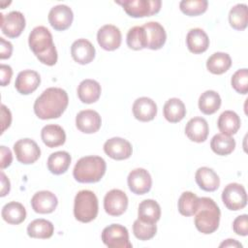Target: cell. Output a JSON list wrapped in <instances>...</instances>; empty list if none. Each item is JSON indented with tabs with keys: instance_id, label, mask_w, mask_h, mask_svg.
<instances>
[{
	"instance_id": "1",
	"label": "cell",
	"mask_w": 248,
	"mask_h": 248,
	"mask_svg": "<svg viewBox=\"0 0 248 248\" xmlns=\"http://www.w3.org/2000/svg\"><path fill=\"white\" fill-rule=\"evenodd\" d=\"M69 104L67 92L59 87L46 88L34 103L35 114L43 120L60 117Z\"/></svg>"
},
{
	"instance_id": "2",
	"label": "cell",
	"mask_w": 248,
	"mask_h": 248,
	"mask_svg": "<svg viewBox=\"0 0 248 248\" xmlns=\"http://www.w3.org/2000/svg\"><path fill=\"white\" fill-rule=\"evenodd\" d=\"M29 47L39 61L47 66H53L57 62V50L53 44L52 35L45 26L35 27L29 34Z\"/></svg>"
},
{
	"instance_id": "3",
	"label": "cell",
	"mask_w": 248,
	"mask_h": 248,
	"mask_svg": "<svg viewBox=\"0 0 248 248\" xmlns=\"http://www.w3.org/2000/svg\"><path fill=\"white\" fill-rule=\"evenodd\" d=\"M221 211L217 203L210 198H200V205L195 213V226L203 234L214 232L220 223Z\"/></svg>"
},
{
	"instance_id": "4",
	"label": "cell",
	"mask_w": 248,
	"mask_h": 248,
	"mask_svg": "<svg viewBox=\"0 0 248 248\" xmlns=\"http://www.w3.org/2000/svg\"><path fill=\"white\" fill-rule=\"evenodd\" d=\"M107 170L106 161L100 156L81 157L76 164L73 175L80 183H95L101 180Z\"/></svg>"
},
{
	"instance_id": "5",
	"label": "cell",
	"mask_w": 248,
	"mask_h": 248,
	"mask_svg": "<svg viewBox=\"0 0 248 248\" xmlns=\"http://www.w3.org/2000/svg\"><path fill=\"white\" fill-rule=\"evenodd\" d=\"M99 205L96 195L90 190H81L75 197L74 215L81 223H89L98 215Z\"/></svg>"
},
{
	"instance_id": "6",
	"label": "cell",
	"mask_w": 248,
	"mask_h": 248,
	"mask_svg": "<svg viewBox=\"0 0 248 248\" xmlns=\"http://www.w3.org/2000/svg\"><path fill=\"white\" fill-rule=\"evenodd\" d=\"M122 6L126 14L132 17H144L156 15L160 12L161 0H124L115 1Z\"/></svg>"
},
{
	"instance_id": "7",
	"label": "cell",
	"mask_w": 248,
	"mask_h": 248,
	"mask_svg": "<svg viewBox=\"0 0 248 248\" xmlns=\"http://www.w3.org/2000/svg\"><path fill=\"white\" fill-rule=\"evenodd\" d=\"M102 240L109 248H131L128 230L120 224H111L102 232Z\"/></svg>"
},
{
	"instance_id": "8",
	"label": "cell",
	"mask_w": 248,
	"mask_h": 248,
	"mask_svg": "<svg viewBox=\"0 0 248 248\" xmlns=\"http://www.w3.org/2000/svg\"><path fill=\"white\" fill-rule=\"evenodd\" d=\"M222 201L230 210H240L247 204V194L245 188L239 183L228 184L222 192Z\"/></svg>"
},
{
	"instance_id": "9",
	"label": "cell",
	"mask_w": 248,
	"mask_h": 248,
	"mask_svg": "<svg viewBox=\"0 0 248 248\" xmlns=\"http://www.w3.org/2000/svg\"><path fill=\"white\" fill-rule=\"evenodd\" d=\"M16 160L24 165L35 163L41 156V149L36 141L25 138L18 140L14 144Z\"/></svg>"
},
{
	"instance_id": "10",
	"label": "cell",
	"mask_w": 248,
	"mask_h": 248,
	"mask_svg": "<svg viewBox=\"0 0 248 248\" xmlns=\"http://www.w3.org/2000/svg\"><path fill=\"white\" fill-rule=\"evenodd\" d=\"M128 207V197L119 189L108 191L104 198L105 211L110 216L122 215Z\"/></svg>"
},
{
	"instance_id": "11",
	"label": "cell",
	"mask_w": 248,
	"mask_h": 248,
	"mask_svg": "<svg viewBox=\"0 0 248 248\" xmlns=\"http://www.w3.org/2000/svg\"><path fill=\"white\" fill-rule=\"evenodd\" d=\"M1 31L9 38L18 37L25 28V17L18 11L1 14Z\"/></svg>"
},
{
	"instance_id": "12",
	"label": "cell",
	"mask_w": 248,
	"mask_h": 248,
	"mask_svg": "<svg viewBox=\"0 0 248 248\" xmlns=\"http://www.w3.org/2000/svg\"><path fill=\"white\" fill-rule=\"evenodd\" d=\"M127 183L132 193L136 195H144L151 189L152 178L146 170L138 168L130 171L127 177Z\"/></svg>"
},
{
	"instance_id": "13",
	"label": "cell",
	"mask_w": 248,
	"mask_h": 248,
	"mask_svg": "<svg viewBox=\"0 0 248 248\" xmlns=\"http://www.w3.org/2000/svg\"><path fill=\"white\" fill-rule=\"evenodd\" d=\"M47 18L53 29L64 31L71 26L74 19V14L70 7L60 4L50 9Z\"/></svg>"
},
{
	"instance_id": "14",
	"label": "cell",
	"mask_w": 248,
	"mask_h": 248,
	"mask_svg": "<svg viewBox=\"0 0 248 248\" xmlns=\"http://www.w3.org/2000/svg\"><path fill=\"white\" fill-rule=\"evenodd\" d=\"M97 41L100 46L105 50H115L121 45V32L115 25L106 24L98 30Z\"/></svg>"
},
{
	"instance_id": "15",
	"label": "cell",
	"mask_w": 248,
	"mask_h": 248,
	"mask_svg": "<svg viewBox=\"0 0 248 248\" xmlns=\"http://www.w3.org/2000/svg\"><path fill=\"white\" fill-rule=\"evenodd\" d=\"M104 151L111 159L120 161L128 159L132 155L133 148L127 140L114 137L105 142Z\"/></svg>"
},
{
	"instance_id": "16",
	"label": "cell",
	"mask_w": 248,
	"mask_h": 248,
	"mask_svg": "<svg viewBox=\"0 0 248 248\" xmlns=\"http://www.w3.org/2000/svg\"><path fill=\"white\" fill-rule=\"evenodd\" d=\"M102 119L100 114L93 109L80 110L76 116L77 128L85 134H93L101 128Z\"/></svg>"
},
{
	"instance_id": "17",
	"label": "cell",
	"mask_w": 248,
	"mask_h": 248,
	"mask_svg": "<svg viewBox=\"0 0 248 248\" xmlns=\"http://www.w3.org/2000/svg\"><path fill=\"white\" fill-rule=\"evenodd\" d=\"M58 204L56 196L50 191H39L31 199V205L35 212L40 214L51 213Z\"/></svg>"
},
{
	"instance_id": "18",
	"label": "cell",
	"mask_w": 248,
	"mask_h": 248,
	"mask_svg": "<svg viewBox=\"0 0 248 248\" xmlns=\"http://www.w3.org/2000/svg\"><path fill=\"white\" fill-rule=\"evenodd\" d=\"M40 75L33 70H23L18 73L15 87L16 91L22 95H28L33 93L40 85Z\"/></svg>"
},
{
	"instance_id": "19",
	"label": "cell",
	"mask_w": 248,
	"mask_h": 248,
	"mask_svg": "<svg viewBox=\"0 0 248 248\" xmlns=\"http://www.w3.org/2000/svg\"><path fill=\"white\" fill-rule=\"evenodd\" d=\"M146 33L147 48L157 50L163 47L167 40V34L165 28L156 21H149L142 25Z\"/></svg>"
},
{
	"instance_id": "20",
	"label": "cell",
	"mask_w": 248,
	"mask_h": 248,
	"mask_svg": "<svg viewBox=\"0 0 248 248\" xmlns=\"http://www.w3.org/2000/svg\"><path fill=\"white\" fill-rule=\"evenodd\" d=\"M95 47L86 39H78L71 46V55L78 64L85 65L93 61L95 57Z\"/></svg>"
},
{
	"instance_id": "21",
	"label": "cell",
	"mask_w": 248,
	"mask_h": 248,
	"mask_svg": "<svg viewBox=\"0 0 248 248\" xmlns=\"http://www.w3.org/2000/svg\"><path fill=\"white\" fill-rule=\"evenodd\" d=\"M132 110L136 119L141 122H147L155 118L157 114V105L148 97H140L134 102Z\"/></svg>"
},
{
	"instance_id": "22",
	"label": "cell",
	"mask_w": 248,
	"mask_h": 248,
	"mask_svg": "<svg viewBox=\"0 0 248 248\" xmlns=\"http://www.w3.org/2000/svg\"><path fill=\"white\" fill-rule=\"evenodd\" d=\"M209 127L207 121L202 117L191 118L185 126V135L195 142H203L207 139Z\"/></svg>"
},
{
	"instance_id": "23",
	"label": "cell",
	"mask_w": 248,
	"mask_h": 248,
	"mask_svg": "<svg viewBox=\"0 0 248 248\" xmlns=\"http://www.w3.org/2000/svg\"><path fill=\"white\" fill-rule=\"evenodd\" d=\"M186 45L189 51L194 54H200L208 48L209 39L202 29L193 28L187 33Z\"/></svg>"
},
{
	"instance_id": "24",
	"label": "cell",
	"mask_w": 248,
	"mask_h": 248,
	"mask_svg": "<svg viewBox=\"0 0 248 248\" xmlns=\"http://www.w3.org/2000/svg\"><path fill=\"white\" fill-rule=\"evenodd\" d=\"M195 179L199 187L206 192H213L220 186V178L218 174L210 168H199L195 174Z\"/></svg>"
},
{
	"instance_id": "25",
	"label": "cell",
	"mask_w": 248,
	"mask_h": 248,
	"mask_svg": "<svg viewBox=\"0 0 248 248\" xmlns=\"http://www.w3.org/2000/svg\"><path fill=\"white\" fill-rule=\"evenodd\" d=\"M43 142L49 148L57 147L65 143L66 134L64 129L56 124L46 125L41 131Z\"/></svg>"
},
{
	"instance_id": "26",
	"label": "cell",
	"mask_w": 248,
	"mask_h": 248,
	"mask_svg": "<svg viewBox=\"0 0 248 248\" xmlns=\"http://www.w3.org/2000/svg\"><path fill=\"white\" fill-rule=\"evenodd\" d=\"M101 85L94 79H83L78 87V99L84 104H92L99 100L101 95Z\"/></svg>"
},
{
	"instance_id": "27",
	"label": "cell",
	"mask_w": 248,
	"mask_h": 248,
	"mask_svg": "<svg viewBox=\"0 0 248 248\" xmlns=\"http://www.w3.org/2000/svg\"><path fill=\"white\" fill-rule=\"evenodd\" d=\"M163 114L169 122L177 123L186 115L185 105L178 98H170L164 105Z\"/></svg>"
},
{
	"instance_id": "28",
	"label": "cell",
	"mask_w": 248,
	"mask_h": 248,
	"mask_svg": "<svg viewBox=\"0 0 248 248\" xmlns=\"http://www.w3.org/2000/svg\"><path fill=\"white\" fill-rule=\"evenodd\" d=\"M138 216L143 222L156 224L161 217V207L154 200H144L139 205Z\"/></svg>"
},
{
	"instance_id": "29",
	"label": "cell",
	"mask_w": 248,
	"mask_h": 248,
	"mask_svg": "<svg viewBox=\"0 0 248 248\" xmlns=\"http://www.w3.org/2000/svg\"><path fill=\"white\" fill-rule=\"evenodd\" d=\"M1 215L3 220L8 224L18 225L25 220L26 210L20 202H10L3 206Z\"/></svg>"
},
{
	"instance_id": "30",
	"label": "cell",
	"mask_w": 248,
	"mask_h": 248,
	"mask_svg": "<svg viewBox=\"0 0 248 248\" xmlns=\"http://www.w3.org/2000/svg\"><path fill=\"white\" fill-rule=\"evenodd\" d=\"M217 125L222 134L232 136L236 134L240 128V118L236 112L232 110H225L220 114Z\"/></svg>"
},
{
	"instance_id": "31",
	"label": "cell",
	"mask_w": 248,
	"mask_h": 248,
	"mask_svg": "<svg viewBox=\"0 0 248 248\" xmlns=\"http://www.w3.org/2000/svg\"><path fill=\"white\" fill-rule=\"evenodd\" d=\"M71 155L67 151H56L51 153L47 159L48 170L56 175L65 173L71 165Z\"/></svg>"
},
{
	"instance_id": "32",
	"label": "cell",
	"mask_w": 248,
	"mask_h": 248,
	"mask_svg": "<svg viewBox=\"0 0 248 248\" xmlns=\"http://www.w3.org/2000/svg\"><path fill=\"white\" fill-rule=\"evenodd\" d=\"M54 232L53 224L46 219H35L27 227V234L32 238L46 239L52 236Z\"/></svg>"
},
{
	"instance_id": "33",
	"label": "cell",
	"mask_w": 248,
	"mask_h": 248,
	"mask_svg": "<svg viewBox=\"0 0 248 248\" xmlns=\"http://www.w3.org/2000/svg\"><path fill=\"white\" fill-rule=\"evenodd\" d=\"M221 97L213 90H206L199 98V108L206 115L215 113L221 107Z\"/></svg>"
},
{
	"instance_id": "34",
	"label": "cell",
	"mask_w": 248,
	"mask_h": 248,
	"mask_svg": "<svg viewBox=\"0 0 248 248\" xmlns=\"http://www.w3.org/2000/svg\"><path fill=\"white\" fill-rule=\"evenodd\" d=\"M232 66V58L228 53L215 52L206 61L207 70L214 75L226 73Z\"/></svg>"
},
{
	"instance_id": "35",
	"label": "cell",
	"mask_w": 248,
	"mask_h": 248,
	"mask_svg": "<svg viewBox=\"0 0 248 248\" xmlns=\"http://www.w3.org/2000/svg\"><path fill=\"white\" fill-rule=\"evenodd\" d=\"M210 147L214 153L220 156L231 154L235 148V140L231 136L222 133L216 134L210 141Z\"/></svg>"
},
{
	"instance_id": "36",
	"label": "cell",
	"mask_w": 248,
	"mask_h": 248,
	"mask_svg": "<svg viewBox=\"0 0 248 248\" xmlns=\"http://www.w3.org/2000/svg\"><path fill=\"white\" fill-rule=\"evenodd\" d=\"M199 205H200V198L196 194L190 191L183 192L179 197L178 202H177L178 211L180 212L181 215L186 217L195 215L196 211L199 208Z\"/></svg>"
},
{
	"instance_id": "37",
	"label": "cell",
	"mask_w": 248,
	"mask_h": 248,
	"mask_svg": "<svg viewBox=\"0 0 248 248\" xmlns=\"http://www.w3.org/2000/svg\"><path fill=\"white\" fill-rule=\"evenodd\" d=\"M230 25L235 30H244L247 27L248 14L246 4H236L229 13Z\"/></svg>"
},
{
	"instance_id": "38",
	"label": "cell",
	"mask_w": 248,
	"mask_h": 248,
	"mask_svg": "<svg viewBox=\"0 0 248 248\" xmlns=\"http://www.w3.org/2000/svg\"><path fill=\"white\" fill-rule=\"evenodd\" d=\"M127 46L134 50H140L147 46L146 33L142 26H134L129 29L126 37Z\"/></svg>"
},
{
	"instance_id": "39",
	"label": "cell",
	"mask_w": 248,
	"mask_h": 248,
	"mask_svg": "<svg viewBox=\"0 0 248 248\" xmlns=\"http://www.w3.org/2000/svg\"><path fill=\"white\" fill-rule=\"evenodd\" d=\"M133 232L138 239L145 241L154 237L157 232V227L155 224L146 223L138 218L133 224Z\"/></svg>"
},
{
	"instance_id": "40",
	"label": "cell",
	"mask_w": 248,
	"mask_h": 248,
	"mask_svg": "<svg viewBox=\"0 0 248 248\" xmlns=\"http://www.w3.org/2000/svg\"><path fill=\"white\" fill-rule=\"evenodd\" d=\"M206 0H182L179 3L180 11L189 16H197L207 10Z\"/></svg>"
},
{
	"instance_id": "41",
	"label": "cell",
	"mask_w": 248,
	"mask_h": 248,
	"mask_svg": "<svg viewBox=\"0 0 248 248\" xmlns=\"http://www.w3.org/2000/svg\"><path fill=\"white\" fill-rule=\"evenodd\" d=\"M231 83L232 88L239 94L248 92V70L246 68L237 70L232 77Z\"/></svg>"
},
{
	"instance_id": "42",
	"label": "cell",
	"mask_w": 248,
	"mask_h": 248,
	"mask_svg": "<svg viewBox=\"0 0 248 248\" xmlns=\"http://www.w3.org/2000/svg\"><path fill=\"white\" fill-rule=\"evenodd\" d=\"M232 230L236 234L246 236L248 234V215L237 216L232 222Z\"/></svg>"
},
{
	"instance_id": "43",
	"label": "cell",
	"mask_w": 248,
	"mask_h": 248,
	"mask_svg": "<svg viewBox=\"0 0 248 248\" xmlns=\"http://www.w3.org/2000/svg\"><path fill=\"white\" fill-rule=\"evenodd\" d=\"M0 166H1V170H4L6 168H8L13 161V155L11 150L6 147V146H1L0 147Z\"/></svg>"
},
{
	"instance_id": "44",
	"label": "cell",
	"mask_w": 248,
	"mask_h": 248,
	"mask_svg": "<svg viewBox=\"0 0 248 248\" xmlns=\"http://www.w3.org/2000/svg\"><path fill=\"white\" fill-rule=\"evenodd\" d=\"M13 52V45L9 42L6 41L4 38H0V58L7 59L10 58Z\"/></svg>"
},
{
	"instance_id": "45",
	"label": "cell",
	"mask_w": 248,
	"mask_h": 248,
	"mask_svg": "<svg viewBox=\"0 0 248 248\" xmlns=\"http://www.w3.org/2000/svg\"><path fill=\"white\" fill-rule=\"evenodd\" d=\"M12 122V114L10 109L5 106H1V124H2V130L1 133H4L7 128L10 127Z\"/></svg>"
},
{
	"instance_id": "46",
	"label": "cell",
	"mask_w": 248,
	"mask_h": 248,
	"mask_svg": "<svg viewBox=\"0 0 248 248\" xmlns=\"http://www.w3.org/2000/svg\"><path fill=\"white\" fill-rule=\"evenodd\" d=\"M0 72H1V86H6L11 82L13 70L9 65L1 64Z\"/></svg>"
},
{
	"instance_id": "47",
	"label": "cell",
	"mask_w": 248,
	"mask_h": 248,
	"mask_svg": "<svg viewBox=\"0 0 248 248\" xmlns=\"http://www.w3.org/2000/svg\"><path fill=\"white\" fill-rule=\"evenodd\" d=\"M1 194L0 196L1 197H5L9 192H10V189H11V183H10V180L9 178L6 176V174L1 171Z\"/></svg>"
},
{
	"instance_id": "48",
	"label": "cell",
	"mask_w": 248,
	"mask_h": 248,
	"mask_svg": "<svg viewBox=\"0 0 248 248\" xmlns=\"http://www.w3.org/2000/svg\"><path fill=\"white\" fill-rule=\"evenodd\" d=\"M220 247H242V245L235 239H226L220 244Z\"/></svg>"
}]
</instances>
